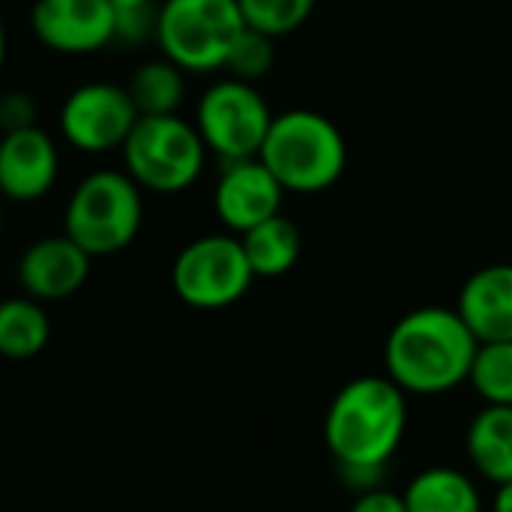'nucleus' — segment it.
Returning a JSON list of instances; mask_svg holds the SVG:
<instances>
[{
    "instance_id": "3",
    "label": "nucleus",
    "mask_w": 512,
    "mask_h": 512,
    "mask_svg": "<svg viewBox=\"0 0 512 512\" xmlns=\"http://www.w3.org/2000/svg\"><path fill=\"white\" fill-rule=\"evenodd\" d=\"M258 159L285 192L315 195L342 180L348 168V141L327 114L291 108L273 114Z\"/></svg>"
},
{
    "instance_id": "14",
    "label": "nucleus",
    "mask_w": 512,
    "mask_h": 512,
    "mask_svg": "<svg viewBox=\"0 0 512 512\" xmlns=\"http://www.w3.org/2000/svg\"><path fill=\"white\" fill-rule=\"evenodd\" d=\"M456 312L477 342H512V264H489L471 273L459 291Z\"/></svg>"
},
{
    "instance_id": "10",
    "label": "nucleus",
    "mask_w": 512,
    "mask_h": 512,
    "mask_svg": "<svg viewBox=\"0 0 512 512\" xmlns=\"http://www.w3.org/2000/svg\"><path fill=\"white\" fill-rule=\"evenodd\" d=\"M30 30L54 54H96L117 42V6L111 0H36Z\"/></svg>"
},
{
    "instance_id": "13",
    "label": "nucleus",
    "mask_w": 512,
    "mask_h": 512,
    "mask_svg": "<svg viewBox=\"0 0 512 512\" xmlns=\"http://www.w3.org/2000/svg\"><path fill=\"white\" fill-rule=\"evenodd\" d=\"M90 255L66 234L30 243L18 258V285L39 303H57L81 291L90 276Z\"/></svg>"
},
{
    "instance_id": "27",
    "label": "nucleus",
    "mask_w": 512,
    "mask_h": 512,
    "mask_svg": "<svg viewBox=\"0 0 512 512\" xmlns=\"http://www.w3.org/2000/svg\"><path fill=\"white\" fill-rule=\"evenodd\" d=\"M6 63V27H3V18H0V69Z\"/></svg>"
},
{
    "instance_id": "4",
    "label": "nucleus",
    "mask_w": 512,
    "mask_h": 512,
    "mask_svg": "<svg viewBox=\"0 0 512 512\" xmlns=\"http://www.w3.org/2000/svg\"><path fill=\"white\" fill-rule=\"evenodd\" d=\"M144 222V192L126 171H93L69 195L63 234L90 258H108L132 246Z\"/></svg>"
},
{
    "instance_id": "1",
    "label": "nucleus",
    "mask_w": 512,
    "mask_h": 512,
    "mask_svg": "<svg viewBox=\"0 0 512 512\" xmlns=\"http://www.w3.org/2000/svg\"><path fill=\"white\" fill-rule=\"evenodd\" d=\"M408 429V399L387 375H366L348 381L330 402L324 420V441L342 468L345 480L378 489L384 465L396 456Z\"/></svg>"
},
{
    "instance_id": "7",
    "label": "nucleus",
    "mask_w": 512,
    "mask_h": 512,
    "mask_svg": "<svg viewBox=\"0 0 512 512\" xmlns=\"http://www.w3.org/2000/svg\"><path fill=\"white\" fill-rule=\"evenodd\" d=\"M273 123V111L255 84L240 78H222L210 84L195 108V129L222 162L255 159Z\"/></svg>"
},
{
    "instance_id": "5",
    "label": "nucleus",
    "mask_w": 512,
    "mask_h": 512,
    "mask_svg": "<svg viewBox=\"0 0 512 512\" xmlns=\"http://www.w3.org/2000/svg\"><path fill=\"white\" fill-rule=\"evenodd\" d=\"M126 174L153 195H180L198 183L207 147L195 123L180 114L138 117L126 144L120 147Z\"/></svg>"
},
{
    "instance_id": "19",
    "label": "nucleus",
    "mask_w": 512,
    "mask_h": 512,
    "mask_svg": "<svg viewBox=\"0 0 512 512\" xmlns=\"http://www.w3.org/2000/svg\"><path fill=\"white\" fill-rule=\"evenodd\" d=\"M141 117L177 114L186 99V72L168 57L144 60L126 84Z\"/></svg>"
},
{
    "instance_id": "28",
    "label": "nucleus",
    "mask_w": 512,
    "mask_h": 512,
    "mask_svg": "<svg viewBox=\"0 0 512 512\" xmlns=\"http://www.w3.org/2000/svg\"><path fill=\"white\" fill-rule=\"evenodd\" d=\"M117 9H123V6H141V3H156V0H111Z\"/></svg>"
},
{
    "instance_id": "22",
    "label": "nucleus",
    "mask_w": 512,
    "mask_h": 512,
    "mask_svg": "<svg viewBox=\"0 0 512 512\" xmlns=\"http://www.w3.org/2000/svg\"><path fill=\"white\" fill-rule=\"evenodd\" d=\"M273 63H276V39L246 24L240 30V36L234 39L231 51H228L225 72L231 78L255 84L273 69Z\"/></svg>"
},
{
    "instance_id": "26",
    "label": "nucleus",
    "mask_w": 512,
    "mask_h": 512,
    "mask_svg": "<svg viewBox=\"0 0 512 512\" xmlns=\"http://www.w3.org/2000/svg\"><path fill=\"white\" fill-rule=\"evenodd\" d=\"M492 512H512V480L498 486V492L492 498Z\"/></svg>"
},
{
    "instance_id": "24",
    "label": "nucleus",
    "mask_w": 512,
    "mask_h": 512,
    "mask_svg": "<svg viewBox=\"0 0 512 512\" xmlns=\"http://www.w3.org/2000/svg\"><path fill=\"white\" fill-rule=\"evenodd\" d=\"M27 126H36V102L21 90L3 93L0 96V129L15 132V129H27Z\"/></svg>"
},
{
    "instance_id": "9",
    "label": "nucleus",
    "mask_w": 512,
    "mask_h": 512,
    "mask_svg": "<svg viewBox=\"0 0 512 512\" xmlns=\"http://www.w3.org/2000/svg\"><path fill=\"white\" fill-rule=\"evenodd\" d=\"M138 108L126 87L111 81H90L75 87L60 105V135L81 153L120 150L138 123Z\"/></svg>"
},
{
    "instance_id": "16",
    "label": "nucleus",
    "mask_w": 512,
    "mask_h": 512,
    "mask_svg": "<svg viewBox=\"0 0 512 512\" xmlns=\"http://www.w3.org/2000/svg\"><path fill=\"white\" fill-rule=\"evenodd\" d=\"M237 237L243 243L255 279H276L291 273L303 252V234L297 222H291L285 213H276Z\"/></svg>"
},
{
    "instance_id": "20",
    "label": "nucleus",
    "mask_w": 512,
    "mask_h": 512,
    "mask_svg": "<svg viewBox=\"0 0 512 512\" xmlns=\"http://www.w3.org/2000/svg\"><path fill=\"white\" fill-rule=\"evenodd\" d=\"M468 384L486 405L512 408V342H483L477 348Z\"/></svg>"
},
{
    "instance_id": "23",
    "label": "nucleus",
    "mask_w": 512,
    "mask_h": 512,
    "mask_svg": "<svg viewBox=\"0 0 512 512\" xmlns=\"http://www.w3.org/2000/svg\"><path fill=\"white\" fill-rule=\"evenodd\" d=\"M156 9L159 3L123 6L117 9V42H156Z\"/></svg>"
},
{
    "instance_id": "18",
    "label": "nucleus",
    "mask_w": 512,
    "mask_h": 512,
    "mask_svg": "<svg viewBox=\"0 0 512 512\" xmlns=\"http://www.w3.org/2000/svg\"><path fill=\"white\" fill-rule=\"evenodd\" d=\"M51 339V321L39 300L9 297L0 300V357L30 360L45 351Z\"/></svg>"
},
{
    "instance_id": "15",
    "label": "nucleus",
    "mask_w": 512,
    "mask_h": 512,
    "mask_svg": "<svg viewBox=\"0 0 512 512\" xmlns=\"http://www.w3.org/2000/svg\"><path fill=\"white\" fill-rule=\"evenodd\" d=\"M471 465L495 486L512 480V408L486 405L465 435Z\"/></svg>"
},
{
    "instance_id": "21",
    "label": "nucleus",
    "mask_w": 512,
    "mask_h": 512,
    "mask_svg": "<svg viewBox=\"0 0 512 512\" xmlns=\"http://www.w3.org/2000/svg\"><path fill=\"white\" fill-rule=\"evenodd\" d=\"M315 3L318 0H237L243 21L273 39L300 30L312 18Z\"/></svg>"
},
{
    "instance_id": "6",
    "label": "nucleus",
    "mask_w": 512,
    "mask_h": 512,
    "mask_svg": "<svg viewBox=\"0 0 512 512\" xmlns=\"http://www.w3.org/2000/svg\"><path fill=\"white\" fill-rule=\"evenodd\" d=\"M243 27L237 0H162L156 9V45L183 72L225 69Z\"/></svg>"
},
{
    "instance_id": "12",
    "label": "nucleus",
    "mask_w": 512,
    "mask_h": 512,
    "mask_svg": "<svg viewBox=\"0 0 512 512\" xmlns=\"http://www.w3.org/2000/svg\"><path fill=\"white\" fill-rule=\"evenodd\" d=\"M60 174V153L54 138L39 129H15L0 138V198L33 204L45 198Z\"/></svg>"
},
{
    "instance_id": "25",
    "label": "nucleus",
    "mask_w": 512,
    "mask_h": 512,
    "mask_svg": "<svg viewBox=\"0 0 512 512\" xmlns=\"http://www.w3.org/2000/svg\"><path fill=\"white\" fill-rule=\"evenodd\" d=\"M351 512H408L405 510V501H402V495H393V492H387V489H366V492H360L357 495V501H354V507Z\"/></svg>"
},
{
    "instance_id": "11",
    "label": "nucleus",
    "mask_w": 512,
    "mask_h": 512,
    "mask_svg": "<svg viewBox=\"0 0 512 512\" xmlns=\"http://www.w3.org/2000/svg\"><path fill=\"white\" fill-rule=\"evenodd\" d=\"M282 201H285L282 183L270 174V168L258 156L222 162L213 189V210L231 234H246L264 219L282 213Z\"/></svg>"
},
{
    "instance_id": "8",
    "label": "nucleus",
    "mask_w": 512,
    "mask_h": 512,
    "mask_svg": "<svg viewBox=\"0 0 512 512\" xmlns=\"http://www.w3.org/2000/svg\"><path fill=\"white\" fill-rule=\"evenodd\" d=\"M255 273L237 234H204L180 249L171 267L174 294L192 309H225L246 297Z\"/></svg>"
},
{
    "instance_id": "29",
    "label": "nucleus",
    "mask_w": 512,
    "mask_h": 512,
    "mask_svg": "<svg viewBox=\"0 0 512 512\" xmlns=\"http://www.w3.org/2000/svg\"><path fill=\"white\" fill-rule=\"evenodd\" d=\"M0 234H3V207H0Z\"/></svg>"
},
{
    "instance_id": "17",
    "label": "nucleus",
    "mask_w": 512,
    "mask_h": 512,
    "mask_svg": "<svg viewBox=\"0 0 512 512\" xmlns=\"http://www.w3.org/2000/svg\"><path fill=\"white\" fill-rule=\"evenodd\" d=\"M402 501L408 512H483L474 480L447 465L420 471L402 492Z\"/></svg>"
},
{
    "instance_id": "2",
    "label": "nucleus",
    "mask_w": 512,
    "mask_h": 512,
    "mask_svg": "<svg viewBox=\"0 0 512 512\" xmlns=\"http://www.w3.org/2000/svg\"><path fill=\"white\" fill-rule=\"evenodd\" d=\"M477 348L480 342L456 306H420L393 324L384 345V369L405 393L438 396L468 381Z\"/></svg>"
},
{
    "instance_id": "30",
    "label": "nucleus",
    "mask_w": 512,
    "mask_h": 512,
    "mask_svg": "<svg viewBox=\"0 0 512 512\" xmlns=\"http://www.w3.org/2000/svg\"><path fill=\"white\" fill-rule=\"evenodd\" d=\"M0 3H3V0H0Z\"/></svg>"
}]
</instances>
